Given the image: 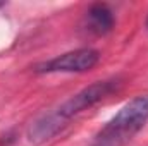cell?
I'll return each instance as SVG.
<instances>
[{
  "label": "cell",
  "mask_w": 148,
  "mask_h": 146,
  "mask_svg": "<svg viewBox=\"0 0 148 146\" xmlns=\"http://www.w3.org/2000/svg\"><path fill=\"white\" fill-rule=\"evenodd\" d=\"M115 26V16L107 3H93L84 14V29L95 36L109 35Z\"/></svg>",
  "instance_id": "277c9868"
},
{
  "label": "cell",
  "mask_w": 148,
  "mask_h": 146,
  "mask_svg": "<svg viewBox=\"0 0 148 146\" xmlns=\"http://www.w3.org/2000/svg\"><path fill=\"white\" fill-rule=\"evenodd\" d=\"M100 62V52L95 48H77L57 55L43 64H38L35 72L53 74V72H86L91 71Z\"/></svg>",
  "instance_id": "3957f363"
},
{
  "label": "cell",
  "mask_w": 148,
  "mask_h": 146,
  "mask_svg": "<svg viewBox=\"0 0 148 146\" xmlns=\"http://www.w3.org/2000/svg\"><path fill=\"white\" fill-rule=\"evenodd\" d=\"M145 24H147V29H148V17H147V23H145Z\"/></svg>",
  "instance_id": "5b68a950"
},
{
  "label": "cell",
  "mask_w": 148,
  "mask_h": 146,
  "mask_svg": "<svg viewBox=\"0 0 148 146\" xmlns=\"http://www.w3.org/2000/svg\"><path fill=\"white\" fill-rule=\"evenodd\" d=\"M121 84L122 83L119 77H112V79H105V81H97V83L83 88L74 96L66 100L62 105H59L52 112L36 119L28 129V139L33 145H41V143L50 141L69 124V120L73 117L95 107L97 103L103 102L105 98H109L112 93H115L121 88Z\"/></svg>",
  "instance_id": "6da1fadb"
},
{
  "label": "cell",
  "mask_w": 148,
  "mask_h": 146,
  "mask_svg": "<svg viewBox=\"0 0 148 146\" xmlns=\"http://www.w3.org/2000/svg\"><path fill=\"white\" fill-rule=\"evenodd\" d=\"M148 122V95H140L127 102L98 131L91 146L127 145Z\"/></svg>",
  "instance_id": "7a4b0ae2"
}]
</instances>
